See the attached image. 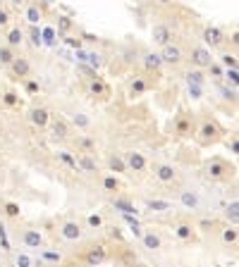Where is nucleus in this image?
<instances>
[{"label": "nucleus", "instance_id": "f257e3e1", "mask_svg": "<svg viewBox=\"0 0 239 267\" xmlns=\"http://www.w3.org/2000/svg\"><path fill=\"white\" fill-rule=\"evenodd\" d=\"M232 174V167L225 162V160H220V157H213V160H208L206 162V177L213 181H223L227 179Z\"/></svg>", "mask_w": 239, "mask_h": 267}, {"label": "nucleus", "instance_id": "f03ea898", "mask_svg": "<svg viewBox=\"0 0 239 267\" xmlns=\"http://www.w3.org/2000/svg\"><path fill=\"white\" fill-rule=\"evenodd\" d=\"M105 260H108V248H105V244H96L84 253L81 262H84V267H101Z\"/></svg>", "mask_w": 239, "mask_h": 267}, {"label": "nucleus", "instance_id": "7ed1b4c3", "mask_svg": "<svg viewBox=\"0 0 239 267\" xmlns=\"http://www.w3.org/2000/svg\"><path fill=\"white\" fill-rule=\"evenodd\" d=\"M218 136H220V126L215 119H203L199 126V141L201 143H213L218 141Z\"/></svg>", "mask_w": 239, "mask_h": 267}, {"label": "nucleus", "instance_id": "20e7f679", "mask_svg": "<svg viewBox=\"0 0 239 267\" xmlns=\"http://www.w3.org/2000/svg\"><path fill=\"white\" fill-rule=\"evenodd\" d=\"M151 39H153V43H158L163 48L172 41V31H170V26H165V24H156L151 29Z\"/></svg>", "mask_w": 239, "mask_h": 267}, {"label": "nucleus", "instance_id": "39448f33", "mask_svg": "<svg viewBox=\"0 0 239 267\" xmlns=\"http://www.w3.org/2000/svg\"><path fill=\"white\" fill-rule=\"evenodd\" d=\"M160 60H163V62H167V64H180V62H182V48H180V46H172V43L163 46Z\"/></svg>", "mask_w": 239, "mask_h": 267}, {"label": "nucleus", "instance_id": "423d86ee", "mask_svg": "<svg viewBox=\"0 0 239 267\" xmlns=\"http://www.w3.org/2000/svg\"><path fill=\"white\" fill-rule=\"evenodd\" d=\"M191 62L196 64V67H208V64L213 62V57H211V50L203 46H196L191 48Z\"/></svg>", "mask_w": 239, "mask_h": 267}, {"label": "nucleus", "instance_id": "0eeeda50", "mask_svg": "<svg viewBox=\"0 0 239 267\" xmlns=\"http://www.w3.org/2000/svg\"><path fill=\"white\" fill-rule=\"evenodd\" d=\"M203 41H206V46L218 48V46H223L225 36H223V31H220L218 26H206V29H203Z\"/></svg>", "mask_w": 239, "mask_h": 267}, {"label": "nucleus", "instance_id": "6e6552de", "mask_svg": "<svg viewBox=\"0 0 239 267\" xmlns=\"http://www.w3.org/2000/svg\"><path fill=\"white\" fill-rule=\"evenodd\" d=\"M125 162H127V170H134V172H143L146 170V157L141 153H136V150L125 155Z\"/></svg>", "mask_w": 239, "mask_h": 267}, {"label": "nucleus", "instance_id": "1a4fd4ad", "mask_svg": "<svg viewBox=\"0 0 239 267\" xmlns=\"http://www.w3.org/2000/svg\"><path fill=\"white\" fill-rule=\"evenodd\" d=\"M180 203H182L184 208H187V210H199L201 198L196 196V191L184 189V191H180Z\"/></svg>", "mask_w": 239, "mask_h": 267}, {"label": "nucleus", "instance_id": "9d476101", "mask_svg": "<svg viewBox=\"0 0 239 267\" xmlns=\"http://www.w3.org/2000/svg\"><path fill=\"white\" fill-rule=\"evenodd\" d=\"M10 70H12L15 77L26 79V77H29V72H32V64H29V60H24V57H15L12 64H10Z\"/></svg>", "mask_w": 239, "mask_h": 267}, {"label": "nucleus", "instance_id": "9b49d317", "mask_svg": "<svg viewBox=\"0 0 239 267\" xmlns=\"http://www.w3.org/2000/svg\"><path fill=\"white\" fill-rule=\"evenodd\" d=\"M60 234H63V239H67V241H77V239H81L79 222H65L63 227H60Z\"/></svg>", "mask_w": 239, "mask_h": 267}, {"label": "nucleus", "instance_id": "f8f14e48", "mask_svg": "<svg viewBox=\"0 0 239 267\" xmlns=\"http://www.w3.org/2000/svg\"><path fill=\"white\" fill-rule=\"evenodd\" d=\"M22 241L26 248H41V246H43V236H41V231H36V229H26L22 236Z\"/></svg>", "mask_w": 239, "mask_h": 267}, {"label": "nucleus", "instance_id": "ddd939ff", "mask_svg": "<svg viewBox=\"0 0 239 267\" xmlns=\"http://www.w3.org/2000/svg\"><path fill=\"white\" fill-rule=\"evenodd\" d=\"M29 119H32V124H36V126H46L48 122H50V112H48L46 108H34V110L29 112Z\"/></svg>", "mask_w": 239, "mask_h": 267}, {"label": "nucleus", "instance_id": "4468645a", "mask_svg": "<svg viewBox=\"0 0 239 267\" xmlns=\"http://www.w3.org/2000/svg\"><path fill=\"white\" fill-rule=\"evenodd\" d=\"M175 134L180 136V139L189 136V134H191V117H187V115H180V117L175 119Z\"/></svg>", "mask_w": 239, "mask_h": 267}, {"label": "nucleus", "instance_id": "2eb2a0df", "mask_svg": "<svg viewBox=\"0 0 239 267\" xmlns=\"http://www.w3.org/2000/svg\"><path fill=\"white\" fill-rule=\"evenodd\" d=\"M50 136H53V139H57V141H65V139L70 136V126L65 124L63 119H55V122H53V126H50Z\"/></svg>", "mask_w": 239, "mask_h": 267}, {"label": "nucleus", "instance_id": "dca6fc26", "mask_svg": "<svg viewBox=\"0 0 239 267\" xmlns=\"http://www.w3.org/2000/svg\"><path fill=\"white\" fill-rule=\"evenodd\" d=\"M156 177H158L160 181L170 184V181L177 177V172H175V167L172 165H156Z\"/></svg>", "mask_w": 239, "mask_h": 267}, {"label": "nucleus", "instance_id": "f3484780", "mask_svg": "<svg viewBox=\"0 0 239 267\" xmlns=\"http://www.w3.org/2000/svg\"><path fill=\"white\" fill-rule=\"evenodd\" d=\"M112 208H115V210H120L122 215H136L134 203H129L127 198H112Z\"/></svg>", "mask_w": 239, "mask_h": 267}, {"label": "nucleus", "instance_id": "a211bd4d", "mask_svg": "<svg viewBox=\"0 0 239 267\" xmlns=\"http://www.w3.org/2000/svg\"><path fill=\"white\" fill-rule=\"evenodd\" d=\"M146 210L167 212V210H172V205H170V201H160V198H148V201H146Z\"/></svg>", "mask_w": 239, "mask_h": 267}, {"label": "nucleus", "instance_id": "6ab92c4d", "mask_svg": "<svg viewBox=\"0 0 239 267\" xmlns=\"http://www.w3.org/2000/svg\"><path fill=\"white\" fill-rule=\"evenodd\" d=\"M77 170H84V172H98V165H96V160L88 153H84V155H79V160H77Z\"/></svg>", "mask_w": 239, "mask_h": 267}, {"label": "nucleus", "instance_id": "aec40b11", "mask_svg": "<svg viewBox=\"0 0 239 267\" xmlns=\"http://www.w3.org/2000/svg\"><path fill=\"white\" fill-rule=\"evenodd\" d=\"M160 64H163L160 53H146V55H143V67H146L148 72H158Z\"/></svg>", "mask_w": 239, "mask_h": 267}, {"label": "nucleus", "instance_id": "412c9836", "mask_svg": "<svg viewBox=\"0 0 239 267\" xmlns=\"http://www.w3.org/2000/svg\"><path fill=\"white\" fill-rule=\"evenodd\" d=\"M141 241H143V246H146L148 251H158L160 246H163L160 236H158V234H153V231H146V234H141Z\"/></svg>", "mask_w": 239, "mask_h": 267}, {"label": "nucleus", "instance_id": "4be33fe9", "mask_svg": "<svg viewBox=\"0 0 239 267\" xmlns=\"http://www.w3.org/2000/svg\"><path fill=\"white\" fill-rule=\"evenodd\" d=\"M175 234H177V239H182V241H191V239H194V227L187 224V222H180L175 227Z\"/></svg>", "mask_w": 239, "mask_h": 267}, {"label": "nucleus", "instance_id": "5701e85b", "mask_svg": "<svg viewBox=\"0 0 239 267\" xmlns=\"http://www.w3.org/2000/svg\"><path fill=\"white\" fill-rule=\"evenodd\" d=\"M108 167H110L112 172H117V174L127 172V162H125V157H120V155H110V157H108Z\"/></svg>", "mask_w": 239, "mask_h": 267}, {"label": "nucleus", "instance_id": "b1692460", "mask_svg": "<svg viewBox=\"0 0 239 267\" xmlns=\"http://www.w3.org/2000/svg\"><path fill=\"white\" fill-rule=\"evenodd\" d=\"M15 50L10 46H0V64H5V67H10L12 64V60H15Z\"/></svg>", "mask_w": 239, "mask_h": 267}, {"label": "nucleus", "instance_id": "393cba45", "mask_svg": "<svg viewBox=\"0 0 239 267\" xmlns=\"http://www.w3.org/2000/svg\"><path fill=\"white\" fill-rule=\"evenodd\" d=\"M225 215H227V220L232 222V227H237V222H239V203H237V201H232V203L227 205Z\"/></svg>", "mask_w": 239, "mask_h": 267}, {"label": "nucleus", "instance_id": "a878e982", "mask_svg": "<svg viewBox=\"0 0 239 267\" xmlns=\"http://www.w3.org/2000/svg\"><path fill=\"white\" fill-rule=\"evenodd\" d=\"M88 91L94 95H105L108 93V86H105L101 79H91V81H88Z\"/></svg>", "mask_w": 239, "mask_h": 267}, {"label": "nucleus", "instance_id": "bb28decb", "mask_svg": "<svg viewBox=\"0 0 239 267\" xmlns=\"http://www.w3.org/2000/svg\"><path fill=\"white\" fill-rule=\"evenodd\" d=\"M41 19V8L39 5H32V8H26V22L32 24V26H36Z\"/></svg>", "mask_w": 239, "mask_h": 267}, {"label": "nucleus", "instance_id": "cd10ccee", "mask_svg": "<svg viewBox=\"0 0 239 267\" xmlns=\"http://www.w3.org/2000/svg\"><path fill=\"white\" fill-rule=\"evenodd\" d=\"M24 41V34H22V29H12V31L8 34V46L10 48H17L19 43Z\"/></svg>", "mask_w": 239, "mask_h": 267}, {"label": "nucleus", "instance_id": "c85d7f7f", "mask_svg": "<svg viewBox=\"0 0 239 267\" xmlns=\"http://www.w3.org/2000/svg\"><path fill=\"white\" fill-rule=\"evenodd\" d=\"M237 239H239V234H237V227H227V229H225V231H223V241H225V244H227V246H234V244H237Z\"/></svg>", "mask_w": 239, "mask_h": 267}, {"label": "nucleus", "instance_id": "c756f323", "mask_svg": "<svg viewBox=\"0 0 239 267\" xmlns=\"http://www.w3.org/2000/svg\"><path fill=\"white\" fill-rule=\"evenodd\" d=\"M187 84H194V86H203V74L199 70L187 72Z\"/></svg>", "mask_w": 239, "mask_h": 267}, {"label": "nucleus", "instance_id": "7c9ffc66", "mask_svg": "<svg viewBox=\"0 0 239 267\" xmlns=\"http://www.w3.org/2000/svg\"><path fill=\"white\" fill-rule=\"evenodd\" d=\"M103 189H105V191H110V193L120 191V181H117V177H103Z\"/></svg>", "mask_w": 239, "mask_h": 267}, {"label": "nucleus", "instance_id": "2f4dec72", "mask_svg": "<svg viewBox=\"0 0 239 267\" xmlns=\"http://www.w3.org/2000/svg\"><path fill=\"white\" fill-rule=\"evenodd\" d=\"M57 157H60V160H63V162H65L67 167H70V170H77V157H72L70 153L60 150V153H57Z\"/></svg>", "mask_w": 239, "mask_h": 267}, {"label": "nucleus", "instance_id": "473e14b6", "mask_svg": "<svg viewBox=\"0 0 239 267\" xmlns=\"http://www.w3.org/2000/svg\"><path fill=\"white\" fill-rule=\"evenodd\" d=\"M129 91H132V95H141L143 91H146V81H143V79H134Z\"/></svg>", "mask_w": 239, "mask_h": 267}, {"label": "nucleus", "instance_id": "72a5a7b5", "mask_svg": "<svg viewBox=\"0 0 239 267\" xmlns=\"http://www.w3.org/2000/svg\"><path fill=\"white\" fill-rule=\"evenodd\" d=\"M3 103H5L8 108H15L17 103H19V98H17L15 91H5V93H3Z\"/></svg>", "mask_w": 239, "mask_h": 267}, {"label": "nucleus", "instance_id": "f704fd0d", "mask_svg": "<svg viewBox=\"0 0 239 267\" xmlns=\"http://www.w3.org/2000/svg\"><path fill=\"white\" fill-rule=\"evenodd\" d=\"M220 60H223V64L227 70H237V57H234V53H225Z\"/></svg>", "mask_w": 239, "mask_h": 267}, {"label": "nucleus", "instance_id": "c9c22d12", "mask_svg": "<svg viewBox=\"0 0 239 267\" xmlns=\"http://www.w3.org/2000/svg\"><path fill=\"white\" fill-rule=\"evenodd\" d=\"M70 29H72V19H70V17H60V19H57V31L67 34Z\"/></svg>", "mask_w": 239, "mask_h": 267}, {"label": "nucleus", "instance_id": "e433bc0d", "mask_svg": "<svg viewBox=\"0 0 239 267\" xmlns=\"http://www.w3.org/2000/svg\"><path fill=\"white\" fill-rule=\"evenodd\" d=\"M86 62L91 64L94 70H98V67L103 64V60H101V55H98V53H88V55H86Z\"/></svg>", "mask_w": 239, "mask_h": 267}, {"label": "nucleus", "instance_id": "4c0bfd02", "mask_svg": "<svg viewBox=\"0 0 239 267\" xmlns=\"http://www.w3.org/2000/svg\"><path fill=\"white\" fill-rule=\"evenodd\" d=\"M72 119H74V124L81 126V129H88V124H91V119H88L86 115H74Z\"/></svg>", "mask_w": 239, "mask_h": 267}, {"label": "nucleus", "instance_id": "58836bf2", "mask_svg": "<svg viewBox=\"0 0 239 267\" xmlns=\"http://www.w3.org/2000/svg\"><path fill=\"white\" fill-rule=\"evenodd\" d=\"M225 79L232 84V88H237V81H239V72L237 70H227L225 72Z\"/></svg>", "mask_w": 239, "mask_h": 267}, {"label": "nucleus", "instance_id": "ea45409f", "mask_svg": "<svg viewBox=\"0 0 239 267\" xmlns=\"http://www.w3.org/2000/svg\"><path fill=\"white\" fill-rule=\"evenodd\" d=\"M5 215H8V217H19V205L17 203H5Z\"/></svg>", "mask_w": 239, "mask_h": 267}, {"label": "nucleus", "instance_id": "a19ab883", "mask_svg": "<svg viewBox=\"0 0 239 267\" xmlns=\"http://www.w3.org/2000/svg\"><path fill=\"white\" fill-rule=\"evenodd\" d=\"M223 98H227V101H232V103H237V88H227V86H225L223 88Z\"/></svg>", "mask_w": 239, "mask_h": 267}, {"label": "nucleus", "instance_id": "79ce46f5", "mask_svg": "<svg viewBox=\"0 0 239 267\" xmlns=\"http://www.w3.org/2000/svg\"><path fill=\"white\" fill-rule=\"evenodd\" d=\"M201 93H203V86H194V84H189V95L191 98H201Z\"/></svg>", "mask_w": 239, "mask_h": 267}, {"label": "nucleus", "instance_id": "37998d69", "mask_svg": "<svg viewBox=\"0 0 239 267\" xmlns=\"http://www.w3.org/2000/svg\"><path fill=\"white\" fill-rule=\"evenodd\" d=\"M88 224H91V227H101V224H103V217H101V215H88Z\"/></svg>", "mask_w": 239, "mask_h": 267}, {"label": "nucleus", "instance_id": "c03bdc74", "mask_svg": "<svg viewBox=\"0 0 239 267\" xmlns=\"http://www.w3.org/2000/svg\"><path fill=\"white\" fill-rule=\"evenodd\" d=\"M32 43L34 46H41V31L36 26H32Z\"/></svg>", "mask_w": 239, "mask_h": 267}, {"label": "nucleus", "instance_id": "a18cd8bd", "mask_svg": "<svg viewBox=\"0 0 239 267\" xmlns=\"http://www.w3.org/2000/svg\"><path fill=\"white\" fill-rule=\"evenodd\" d=\"M208 70H211V74H213V77H223V67H220V64H208Z\"/></svg>", "mask_w": 239, "mask_h": 267}, {"label": "nucleus", "instance_id": "49530a36", "mask_svg": "<svg viewBox=\"0 0 239 267\" xmlns=\"http://www.w3.org/2000/svg\"><path fill=\"white\" fill-rule=\"evenodd\" d=\"M0 241H3V248L10 251V241H8V236H5V227L3 224H0Z\"/></svg>", "mask_w": 239, "mask_h": 267}, {"label": "nucleus", "instance_id": "de8ad7c7", "mask_svg": "<svg viewBox=\"0 0 239 267\" xmlns=\"http://www.w3.org/2000/svg\"><path fill=\"white\" fill-rule=\"evenodd\" d=\"M17 265L19 267H32V260L26 258V255H19V258H17Z\"/></svg>", "mask_w": 239, "mask_h": 267}, {"label": "nucleus", "instance_id": "09e8293b", "mask_svg": "<svg viewBox=\"0 0 239 267\" xmlns=\"http://www.w3.org/2000/svg\"><path fill=\"white\" fill-rule=\"evenodd\" d=\"M24 88H26L29 93H36V91H39V84H36V81H26V84H24Z\"/></svg>", "mask_w": 239, "mask_h": 267}, {"label": "nucleus", "instance_id": "8fccbe9b", "mask_svg": "<svg viewBox=\"0 0 239 267\" xmlns=\"http://www.w3.org/2000/svg\"><path fill=\"white\" fill-rule=\"evenodd\" d=\"M79 143H81V148H84V150H91V148H94V141H91V139H86V136H84Z\"/></svg>", "mask_w": 239, "mask_h": 267}, {"label": "nucleus", "instance_id": "3c124183", "mask_svg": "<svg viewBox=\"0 0 239 267\" xmlns=\"http://www.w3.org/2000/svg\"><path fill=\"white\" fill-rule=\"evenodd\" d=\"M10 22V17H8V12L5 10H0V26H5V24Z\"/></svg>", "mask_w": 239, "mask_h": 267}, {"label": "nucleus", "instance_id": "603ef678", "mask_svg": "<svg viewBox=\"0 0 239 267\" xmlns=\"http://www.w3.org/2000/svg\"><path fill=\"white\" fill-rule=\"evenodd\" d=\"M230 150H232V153H237V150H239V143H237V139H232V143H230Z\"/></svg>", "mask_w": 239, "mask_h": 267}, {"label": "nucleus", "instance_id": "864d4df0", "mask_svg": "<svg viewBox=\"0 0 239 267\" xmlns=\"http://www.w3.org/2000/svg\"><path fill=\"white\" fill-rule=\"evenodd\" d=\"M213 224H215L213 220H203V222H201V227H203V229H211V227H213Z\"/></svg>", "mask_w": 239, "mask_h": 267}, {"label": "nucleus", "instance_id": "5fc2aeb1", "mask_svg": "<svg viewBox=\"0 0 239 267\" xmlns=\"http://www.w3.org/2000/svg\"><path fill=\"white\" fill-rule=\"evenodd\" d=\"M129 267H148V265H146V262H139V260H134V262H132Z\"/></svg>", "mask_w": 239, "mask_h": 267}, {"label": "nucleus", "instance_id": "6e6d98bb", "mask_svg": "<svg viewBox=\"0 0 239 267\" xmlns=\"http://www.w3.org/2000/svg\"><path fill=\"white\" fill-rule=\"evenodd\" d=\"M48 260H60V255H55V253H46Z\"/></svg>", "mask_w": 239, "mask_h": 267}, {"label": "nucleus", "instance_id": "4d7b16f0", "mask_svg": "<svg viewBox=\"0 0 239 267\" xmlns=\"http://www.w3.org/2000/svg\"><path fill=\"white\" fill-rule=\"evenodd\" d=\"M156 3H160V5H167V3H172V0H156Z\"/></svg>", "mask_w": 239, "mask_h": 267}, {"label": "nucleus", "instance_id": "13d9d810", "mask_svg": "<svg viewBox=\"0 0 239 267\" xmlns=\"http://www.w3.org/2000/svg\"><path fill=\"white\" fill-rule=\"evenodd\" d=\"M12 5H17V8H19V5H22V0H12Z\"/></svg>", "mask_w": 239, "mask_h": 267}]
</instances>
